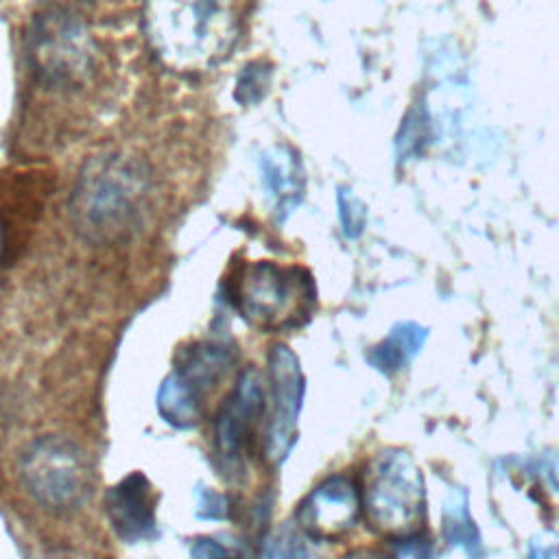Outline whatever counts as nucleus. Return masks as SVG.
<instances>
[{
    "mask_svg": "<svg viewBox=\"0 0 559 559\" xmlns=\"http://www.w3.org/2000/svg\"><path fill=\"white\" fill-rule=\"evenodd\" d=\"M229 511L227 498L210 487L197 489V515L203 520H225Z\"/></svg>",
    "mask_w": 559,
    "mask_h": 559,
    "instance_id": "f3484780",
    "label": "nucleus"
},
{
    "mask_svg": "<svg viewBox=\"0 0 559 559\" xmlns=\"http://www.w3.org/2000/svg\"><path fill=\"white\" fill-rule=\"evenodd\" d=\"M190 559H240V552L225 542L199 537L190 548Z\"/></svg>",
    "mask_w": 559,
    "mask_h": 559,
    "instance_id": "a211bd4d",
    "label": "nucleus"
},
{
    "mask_svg": "<svg viewBox=\"0 0 559 559\" xmlns=\"http://www.w3.org/2000/svg\"><path fill=\"white\" fill-rule=\"evenodd\" d=\"M362 504L371 526L384 535H413L424 518V480L402 450L373 456L365 474Z\"/></svg>",
    "mask_w": 559,
    "mask_h": 559,
    "instance_id": "20e7f679",
    "label": "nucleus"
},
{
    "mask_svg": "<svg viewBox=\"0 0 559 559\" xmlns=\"http://www.w3.org/2000/svg\"><path fill=\"white\" fill-rule=\"evenodd\" d=\"M474 526L467 518V511H465V504H454V507H448V518H445V535L450 542H456V544H463V546H472L474 537Z\"/></svg>",
    "mask_w": 559,
    "mask_h": 559,
    "instance_id": "dca6fc26",
    "label": "nucleus"
},
{
    "mask_svg": "<svg viewBox=\"0 0 559 559\" xmlns=\"http://www.w3.org/2000/svg\"><path fill=\"white\" fill-rule=\"evenodd\" d=\"M146 194L148 177L140 162L120 155L96 157L79 175L72 214L92 240H116L138 225Z\"/></svg>",
    "mask_w": 559,
    "mask_h": 559,
    "instance_id": "f03ea898",
    "label": "nucleus"
},
{
    "mask_svg": "<svg viewBox=\"0 0 559 559\" xmlns=\"http://www.w3.org/2000/svg\"><path fill=\"white\" fill-rule=\"evenodd\" d=\"M201 397L173 371L157 391V408L162 417L177 426L190 428L201 417Z\"/></svg>",
    "mask_w": 559,
    "mask_h": 559,
    "instance_id": "f8f14e48",
    "label": "nucleus"
},
{
    "mask_svg": "<svg viewBox=\"0 0 559 559\" xmlns=\"http://www.w3.org/2000/svg\"><path fill=\"white\" fill-rule=\"evenodd\" d=\"M262 170L277 205L284 210L293 207L304 190V170L299 157L286 146H275L264 155Z\"/></svg>",
    "mask_w": 559,
    "mask_h": 559,
    "instance_id": "9b49d317",
    "label": "nucleus"
},
{
    "mask_svg": "<svg viewBox=\"0 0 559 559\" xmlns=\"http://www.w3.org/2000/svg\"><path fill=\"white\" fill-rule=\"evenodd\" d=\"M389 559H432L430 542L419 539V535H406L400 537L395 544V550Z\"/></svg>",
    "mask_w": 559,
    "mask_h": 559,
    "instance_id": "6ab92c4d",
    "label": "nucleus"
},
{
    "mask_svg": "<svg viewBox=\"0 0 559 559\" xmlns=\"http://www.w3.org/2000/svg\"><path fill=\"white\" fill-rule=\"evenodd\" d=\"M345 559H386V557H380V555H373V552H354Z\"/></svg>",
    "mask_w": 559,
    "mask_h": 559,
    "instance_id": "412c9836",
    "label": "nucleus"
},
{
    "mask_svg": "<svg viewBox=\"0 0 559 559\" xmlns=\"http://www.w3.org/2000/svg\"><path fill=\"white\" fill-rule=\"evenodd\" d=\"M424 330L417 325H400L395 328L386 341H382L369 354V360L384 373L397 371L421 345Z\"/></svg>",
    "mask_w": 559,
    "mask_h": 559,
    "instance_id": "ddd939ff",
    "label": "nucleus"
},
{
    "mask_svg": "<svg viewBox=\"0 0 559 559\" xmlns=\"http://www.w3.org/2000/svg\"><path fill=\"white\" fill-rule=\"evenodd\" d=\"M116 535L124 542L148 539L155 533V493L142 472L124 476L105 496Z\"/></svg>",
    "mask_w": 559,
    "mask_h": 559,
    "instance_id": "9d476101",
    "label": "nucleus"
},
{
    "mask_svg": "<svg viewBox=\"0 0 559 559\" xmlns=\"http://www.w3.org/2000/svg\"><path fill=\"white\" fill-rule=\"evenodd\" d=\"M269 87H271V66L262 63V61H253V63L245 66L242 72L238 74L234 96L242 105H251V103H258L260 98H264Z\"/></svg>",
    "mask_w": 559,
    "mask_h": 559,
    "instance_id": "2eb2a0df",
    "label": "nucleus"
},
{
    "mask_svg": "<svg viewBox=\"0 0 559 559\" xmlns=\"http://www.w3.org/2000/svg\"><path fill=\"white\" fill-rule=\"evenodd\" d=\"M144 33L162 63L194 72L227 57L236 20L225 0H146Z\"/></svg>",
    "mask_w": 559,
    "mask_h": 559,
    "instance_id": "f257e3e1",
    "label": "nucleus"
},
{
    "mask_svg": "<svg viewBox=\"0 0 559 559\" xmlns=\"http://www.w3.org/2000/svg\"><path fill=\"white\" fill-rule=\"evenodd\" d=\"M360 515V491L347 476H330L301 502L297 520L314 539H338L354 528Z\"/></svg>",
    "mask_w": 559,
    "mask_h": 559,
    "instance_id": "6e6552de",
    "label": "nucleus"
},
{
    "mask_svg": "<svg viewBox=\"0 0 559 559\" xmlns=\"http://www.w3.org/2000/svg\"><path fill=\"white\" fill-rule=\"evenodd\" d=\"M260 559H314V555L306 544V537L297 528L284 524L264 537Z\"/></svg>",
    "mask_w": 559,
    "mask_h": 559,
    "instance_id": "4468645a",
    "label": "nucleus"
},
{
    "mask_svg": "<svg viewBox=\"0 0 559 559\" xmlns=\"http://www.w3.org/2000/svg\"><path fill=\"white\" fill-rule=\"evenodd\" d=\"M338 203H341V221H343V225H345V231H347L349 236L360 234L365 214H362L358 201L352 199V197H347V194L343 192V194L338 197Z\"/></svg>",
    "mask_w": 559,
    "mask_h": 559,
    "instance_id": "aec40b11",
    "label": "nucleus"
},
{
    "mask_svg": "<svg viewBox=\"0 0 559 559\" xmlns=\"http://www.w3.org/2000/svg\"><path fill=\"white\" fill-rule=\"evenodd\" d=\"M264 411V382L255 369H247L216 417V448L225 461L238 463L253 424Z\"/></svg>",
    "mask_w": 559,
    "mask_h": 559,
    "instance_id": "1a4fd4ad",
    "label": "nucleus"
},
{
    "mask_svg": "<svg viewBox=\"0 0 559 559\" xmlns=\"http://www.w3.org/2000/svg\"><path fill=\"white\" fill-rule=\"evenodd\" d=\"M234 299L249 323L262 330H284L308 319L314 286L299 266L255 262L238 275Z\"/></svg>",
    "mask_w": 559,
    "mask_h": 559,
    "instance_id": "7ed1b4c3",
    "label": "nucleus"
},
{
    "mask_svg": "<svg viewBox=\"0 0 559 559\" xmlns=\"http://www.w3.org/2000/svg\"><path fill=\"white\" fill-rule=\"evenodd\" d=\"M269 376L273 389V415L266 430L264 454L269 463L280 465L295 445L304 400V373L297 356L286 345H275L271 349Z\"/></svg>",
    "mask_w": 559,
    "mask_h": 559,
    "instance_id": "0eeeda50",
    "label": "nucleus"
},
{
    "mask_svg": "<svg viewBox=\"0 0 559 559\" xmlns=\"http://www.w3.org/2000/svg\"><path fill=\"white\" fill-rule=\"evenodd\" d=\"M31 57L48 83L79 81L92 59L83 24L66 11L44 13L31 33Z\"/></svg>",
    "mask_w": 559,
    "mask_h": 559,
    "instance_id": "423d86ee",
    "label": "nucleus"
},
{
    "mask_svg": "<svg viewBox=\"0 0 559 559\" xmlns=\"http://www.w3.org/2000/svg\"><path fill=\"white\" fill-rule=\"evenodd\" d=\"M22 478L35 500L55 509L81 504L92 487L85 454L61 437L37 439L24 450Z\"/></svg>",
    "mask_w": 559,
    "mask_h": 559,
    "instance_id": "39448f33",
    "label": "nucleus"
}]
</instances>
